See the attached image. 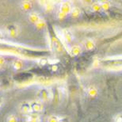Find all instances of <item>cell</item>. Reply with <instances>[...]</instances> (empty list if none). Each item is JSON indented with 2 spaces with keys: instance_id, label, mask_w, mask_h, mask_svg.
Wrapping results in <instances>:
<instances>
[{
  "instance_id": "obj_1",
  "label": "cell",
  "mask_w": 122,
  "mask_h": 122,
  "mask_svg": "<svg viewBox=\"0 0 122 122\" xmlns=\"http://www.w3.org/2000/svg\"><path fill=\"white\" fill-rule=\"evenodd\" d=\"M39 96V100L42 102H48L49 100L52 98V93L48 89L43 88L40 90L38 94Z\"/></svg>"
},
{
  "instance_id": "obj_2",
  "label": "cell",
  "mask_w": 122,
  "mask_h": 122,
  "mask_svg": "<svg viewBox=\"0 0 122 122\" xmlns=\"http://www.w3.org/2000/svg\"><path fill=\"white\" fill-rule=\"evenodd\" d=\"M30 105H31L32 112H33V113H38L43 111L44 105H43V102H41L40 100H35V101L31 102Z\"/></svg>"
},
{
  "instance_id": "obj_3",
  "label": "cell",
  "mask_w": 122,
  "mask_h": 122,
  "mask_svg": "<svg viewBox=\"0 0 122 122\" xmlns=\"http://www.w3.org/2000/svg\"><path fill=\"white\" fill-rule=\"evenodd\" d=\"M6 31L11 37H16L18 35L19 27L16 24H10L6 27Z\"/></svg>"
},
{
  "instance_id": "obj_4",
  "label": "cell",
  "mask_w": 122,
  "mask_h": 122,
  "mask_svg": "<svg viewBox=\"0 0 122 122\" xmlns=\"http://www.w3.org/2000/svg\"><path fill=\"white\" fill-rule=\"evenodd\" d=\"M61 35H62L63 40H64L67 43L71 42L73 39H74L72 32L68 29H63L62 31H61Z\"/></svg>"
},
{
  "instance_id": "obj_5",
  "label": "cell",
  "mask_w": 122,
  "mask_h": 122,
  "mask_svg": "<svg viewBox=\"0 0 122 122\" xmlns=\"http://www.w3.org/2000/svg\"><path fill=\"white\" fill-rule=\"evenodd\" d=\"M71 9H72V6L71 4V2H61L60 6V11L66 14V15L70 14Z\"/></svg>"
},
{
  "instance_id": "obj_6",
  "label": "cell",
  "mask_w": 122,
  "mask_h": 122,
  "mask_svg": "<svg viewBox=\"0 0 122 122\" xmlns=\"http://www.w3.org/2000/svg\"><path fill=\"white\" fill-rule=\"evenodd\" d=\"M20 110L22 113L29 115L32 113L30 102H22L20 105Z\"/></svg>"
},
{
  "instance_id": "obj_7",
  "label": "cell",
  "mask_w": 122,
  "mask_h": 122,
  "mask_svg": "<svg viewBox=\"0 0 122 122\" xmlns=\"http://www.w3.org/2000/svg\"><path fill=\"white\" fill-rule=\"evenodd\" d=\"M25 122H41V117L38 113H31L27 115Z\"/></svg>"
},
{
  "instance_id": "obj_8",
  "label": "cell",
  "mask_w": 122,
  "mask_h": 122,
  "mask_svg": "<svg viewBox=\"0 0 122 122\" xmlns=\"http://www.w3.org/2000/svg\"><path fill=\"white\" fill-rule=\"evenodd\" d=\"M41 18V17L40 16V14H39L37 12H35V11L30 12L28 15V19H29V21H30V22L34 24V25H35Z\"/></svg>"
},
{
  "instance_id": "obj_9",
  "label": "cell",
  "mask_w": 122,
  "mask_h": 122,
  "mask_svg": "<svg viewBox=\"0 0 122 122\" xmlns=\"http://www.w3.org/2000/svg\"><path fill=\"white\" fill-rule=\"evenodd\" d=\"M83 48H85L86 50H92L94 49V47H95V42L94 40L92 39H86L84 41H83Z\"/></svg>"
},
{
  "instance_id": "obj_10",
  "label": "cell",
  "mask_w": 122,
  "mask_h": 122,
  "mask_svg": "<svg viewBox=\"0 0 122 122\" xmlns=\"http://www.w3.org/2000/svg\"><path fill=\"white\" fill-rule=\"evenodd\" d=\"M69 52L73 56H76L79 55L82 52V47L79 45H73L72 47H71Z\"/></svg>"
},
{
  "instance_id": "obj_11",
  "label": "cell",
  "mask_w": 122,
  "mask_h": 122,
  "mask_svg": "<svg viewBox=\"0 0 122 122\" xmlns=\"http://www.w3.org/2000/svg\"><path fill=\"white\" fill-rule=\"evenodd\" d=\"M87 95L90 97H94L97 96V89L95 86H90L87 89Z\"/></svg>"
},
{
  "instance_id": "obj_12",
  "label": "cell",
  "mask_w": 122,
  "mask_h": 122,
  "mask_svg": "<svg viewBox=\"0 0 122 122\" xmlns=\"http://www.w3.org/2000/svg\"><path fill=\"white\" fill-rule=\"evenodd\" d=\"M22 67H23V62H22V60H21L20 59L14 60L13 61V63H12V67L16 71L21 70V68H22Z\"/></svg>"
},
{
  "instance_id": "obj_13",
  "label": "cell",
  "mask_w": 122,
  "mask_h": 122,
  "mask_svg": "<svg viewBox=\"0 0 122 122\" xmlns=\"http://www.w3.org/2000/svg\"><path fill=\"white\" fill-rule=\"evenodd\" d=\"M80 14H81V10H80L79 7H77V6H75V7H72L71 10V16L73 17V18H78Z\"/></svg>"
},
{
  "instance_id": "obj_14",
  "label": "cell",
  "mask_w": 122,
  "mask_h": 122,
  "mask_svg": "<svg viewBox=\"0 0 122 122\" xmlns=\"http://www.w3.org/2000/svg\"><path fill=\"white\" fill-rule=\"evenodd\" d=\"M21 9H22L23 10H25V11L30 10H31V8H32L31 2H30V1H22V2H21Z\"/></svg>"
},
{
  "instance_id": "obj_15",
  "label": "cell",
  "mask_w": 122,
  "mask_h": 122,
  "mask_svg": "<svg viewBox=\"0 0 122 122\" xmlns=\"http://www.w3.org/2000/svg\"><path fill=\"white\" fill-rule=\"evenodd\" d=\"M6 122H18V117L16 114L10 113L6 118Z\"/></svg>"
},
{
  "instance_id": "obj_16",
  "label": "cell",
  "mask_w": 122,
  "mask_h": 122,
  "mask_svg": "<svg viewBox=\"0 0 122 122\" xmlns=\"http://www.w3.org/2000/svg\"><path fill=\"white\" fill-rule=\"evenodd\" d=\"M35 27L36 29H37V30H41V29H43V28H45V25H46V21L45 20L44 18H41L40 20H39L37 22H36L35 25Z\"/></svg>"
},
{
  "instance_id": "obj_17",
  "label": "cell",
  "mask_w": 122,
  "mask_h": 122,
  "mask_svg": "<svg viewBox=\"0 0 122 122\" xmlns=\"http://www.w3.org/2000/svg\"><path fill=\"white\" fill-rule=\"evenodd\" d=\"M52 42H53V45H54V47L56 48V49L58 52H60V51H61L63 49V46H62V45H61L60 41L58 40V39L53 38Z\"/></svg>"
},
{
  "instance_id": "obj_18",
  "label": "cell",
  "mask_w": 122,
  "mask_h": 122,
  "mask_svg": "<svg viewBox=\"0 0 122 122\" xmlns=\"http://www.w3.org/2000/svg\"><path fill=\"white\" fill-rule=\"evenodd\" d=\"M44 8H45V11L47 12H51L54 9V5L52 2H46L45 6H44Z\"/></svg>"
},
{
  "instance_id": "obj_19",
  "label": "cell",
  "mask_w": 122,
  "mask_h": 122,
  "mask_svg": "<svg viewBox=\"0 0 122 122\" xmlns=\"http://www.w3.org/2000/svg\"><path fill=\"white\" fill-rule=\"evenodd\" d=\"M60 118L58 116L56 115H50L47 119V122H59Z\"/></svg>"
},
{
  "instance_id": "obj_20",
  "label": "cell",
  "mask_w": 122,
  "mask_h": 122,
  "mask_svg": "<svg viewBox=\"0 0 122 122\" xmlns=\"http://www.w3.org/2000/svg\"><path fill=\"white\" fill-rule=\"evenodd\" d=\"M113 122H122V113H118L114 116Z\"/></svg>"
},
{
  "instance_id": "obj_21",
  "label": "cell",
  "mask_w": 122,
  "mask_h": 122,
  "mask_svg": "<svg viewBox=\"0 0 122 122\" xmlns=\"http://www.w3.org/2000/svg\"><path fill=\"white\" fill-rule=\"evenodd\" d=\"M92 9H93V10H94V11L100 10L102 9V7H101V4H100L99 2H96V3L93 4V6H92Z\"/></svg>"
},
{
  "instance_id": "obj_22",
  "label": "cell",
  "mask_w": 122,
  "mask_h": 122,
  "mask_svg": "<svg viewBox=\"0 0 122 122\" xmlns=\"http://www.w3.org/2000/svg\"><path fill=\"white\" fill-rule=\"evenodd\" d=\"M67 16L66 14H64L63 13H62V12H60V10H59V12L57 13V18H60V19H63V18H64L65 17Z\"/></svg>"
},
{
  "instance_id": "obj_23",
  "label": "cell",
  "mask_w": 122,
  "mask_h": 122,
  "mask_svg": "<svg viewBox=\"0 0 122 122\" xmlns=\"http://www.w3.org/2000/svg\"><path fill=\"white\" fill-rule=\"evenodd\" d=\"M59 122H70L67 117H60Z\"/></svg>"
},
{
  "instance_id": "obj_24",
  "label": "cell",
  "mask_w": 122,
  "mask_h": 122,
  "mask_svg": "<svg viewBox=\"0 0 122 122\" xmlns=\"http://www.w3.org/2000/svg\"><path fill=\"white\" fill-rule=\"evenodd\" d=\"M5 63V58L0 56V66H2Z\"/></svg>"
},
{
  "instance_id": "obj_25",
  "label": "cell",
  "mask_w": 122,
  "mask_h": 122,
  "mask_svg": "<svg viewBox=\"0 0 122 122\" xmlns=\"http://www.w3.org/2000/svg\"><path fill=\"white\" fill-rule=\"evenodd\" d=\"M46 63H47V60H42L41 61V65H45Z\"/></svg>"
},
{
  "instance_id": "obj_26",
  "label": "cell",
  "mask_w": 122,
  "mask_h": 122,
  "mask_svg": "<svg viewBox=\"0 0 122 122\" xmlns=\"http://www.w3.org/2000/svg\"><path fill=\"white\" fill-rule=\"evenodd\" d=\"M3 102H4L3 98H2V97H0V108H1L2 106V104H3Z\"/></svg>"
},
{
  "instance_id": "obj_27",
  "label": "cell",
  "mask_w": 122,
  "mask_h": 122,
  "mask_svg": "<svg viewBox=\"0 0 122 122\" xmlns=\"http://www.w3.org/2000/svg\"><path fill=\"white\" fill-rule=\"evenodd\" d=\"M57 69V67H56V65H52V70H53V71H56Z\"/></svg>"
},
{
  "instance_id": "obj_28",
  "label": "cell",
  "mask_w": 122,
  "mask_h": 122,
  "mask_svg": "<svg viewBox=\"0 0 122 122\" xmlns=\"http://www.w3.org/2000/svg\"><path fill=\"white\" fill-rule=\"evenodd\" d=\"M2 34L1 32H0V38H2Z\"/></svg>"
},
{
  "instance_id": "obj_29",
  "label": "cell",
  "mask_w": 122,
  "mask_h": 122,
  "mask_svg": "<svg viewBox=\"0 0 122 122\" xmlns=\"http://www.w3.org/2000/svg\"><path fill=\"white\" fill-rule=\"evenodd\" d=\"M1 68H2V66H0V69H1Z\"/></svg>"
},
{
  "instance_id": "obj_30",
  "label": "cell",
  "mask_w": 122,
  "mask_h": 122,
  "mask_svg": "<svg viewBox=\"0 0 122 122\" xmlns=\"http://www.w3.org/2000/svg\"><path fill=\"white\" fill-rule=\"evenodd\" d=\"M0 87H1V82H0Z\"/></svg>"
}]
</instances>
